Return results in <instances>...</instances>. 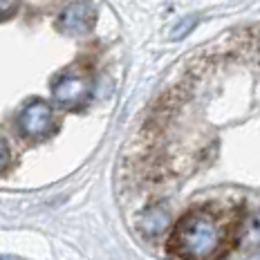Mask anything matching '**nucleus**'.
I'll return each instance as SVG.
<instances>
[{
  "instance_id": "39448f33",
  "label": "nucleus",
  "mask_w": 260,
  "mask_h": 260,
  "mask_svg": "<svg viewBox=\"0 0 260 260\" xmlns=\"http://www.w3.org/2000/svg\"><path fill=\"white\" fill-rule=\"evenodd\" d=\"M171 226V213L161 207H150L146 209L139 218V229L146 236H159L161 231H166Z\"/></svg>"
},
{
  "instance_id": "7ed1b4c3",
  "label": "nucleus",
  "mask_w": 260,
  "mask_h": 260,
  "mask_svg": "<svg viewBox=\"0 0 260 260\" xmlns=\"http://www.w3.org/2000/svg\"><path fill=\"white\" fill-rule=\"evenodd\" d=\"M52 108L45 104V101H29L23 112L18 115V128L20 133L27 135L31 139H39V137H45L47 133L52 130Z\"/></svg>"
},
{
  "instance_id": "0eeeda50",
  "label": "nucleus",
  "mask_w": 260,
  "mask_h": 260,
  "mask_svg": "<svg viewBox=\"0 0 260 260\" xmlns=\"http://www.w3.org/2000/svg\"><path fill=\"white\" fill-rule=\"evenodd\" d=\"M247 236H249V240L260 242V213L251 215V220L247 224Z\"/></svg>"
},
{
  "instance_id": "9d476101",
  "label": "nucleus",
  "mask_w": 260,
  "mask_h": 260,
  "mask_svg": "<svg viewBox=\"0 0 260 260\" xmlns=\"http://www.w3.org/2000/svg\"><path fill=\"white\" fill-rule=\"evenodd\" d=\"M0 260H5V258H0Z\"/></svg>"
},
{
  "instance_id": "423d86ee",
  "label": "nucleus",
  "mask_w": 260,
  "mask_h": 260,
  "mask_svg": "<svg viewBox=\"0 0 260 260\" xmlns=\"http://www.w3.org/2000/svg\"><path fill=\"white\" fill-rule=\"evenodd\" d=\"M20 0H0V20H7L18 12Z\"/></svg>"
},
{
  "instance_id": "20e7f679",
  "label": "nucleus",
  "mask_w": 260,
  "mask_h": 260,
  "mask_svg": "<svg viewBox=\"0 0 260 260\" xmlns=\"http://www.w3.org/2000/svg\"><path fill=\"white\" fill-rule=\"evenodd\" d=\"M94 20V9L88 0H70L58 16V25L68 34H85Z\"/></svg>"
},
{
  "instance_id": "1a4fd4ad",
  "label": "nucleus",
  "mask_w": 260,
  "mask_h": 260,
  "mask_svg": "<svg viewBox=\"0 0 260 260\" xmlns=\"http://www.w3.org/2000/svg\"><path fill=\"white\" fill-rule=\"evenodd\" d=\"M193 25H195V20H193V18H188L186 23H184V25H180V27H177V29H175L177 34H173V39H182V36L186 34V29H188V27H193Z\"/></svg>"
},
{
  "instance_id": "6e6552de",
  "label": "nucleus",
  "mask_w": 260,
  "mask_h": 260,
  "mask_svg": "<svg viewBox=\"0 0 260 260\" xmlns=\"http://www.w3.org/2000/svg\"><path fill=\"white\" fill-rule=\"evenodd\" d=\"M9 146H7V142H5L3 137H0V173H3L5 169L9 166Z\"/></svg>"
},
{
  "instance_id": "f03ea898",
  "label": "nucleus",
  "mask_w": 260,
  "mask_h": 260,
  "mask_svg": "<svg viewBox=\"0 0 260 260\" xmlns=\"http://www.w3.org/2000/svg\"><path fill=\"white\" fill-rule=\"evenodd\" d=\"M92 94V85L85 77H77V74H68L61 77L54 83L52 96L54 104H58L61 108H79L90 99Z\"/></svg>"
},
{
  "instance_id": "f257e3e1",
  "label": "nucleus",
  "mask_w": 260,
  "mask_h": 260,
  "mask_svg": "<svg viewBox=\"0 0 260 260\" xmlns=\"http://www.w3.org/2000/svg\"><path fill=\"white\" fill-rule=\"evenodd\" d=\"M224 234L218 220L202 211H191L175 224L171 247L184 260H213L220 253Z\"/></svg>"
}]
</instances>
